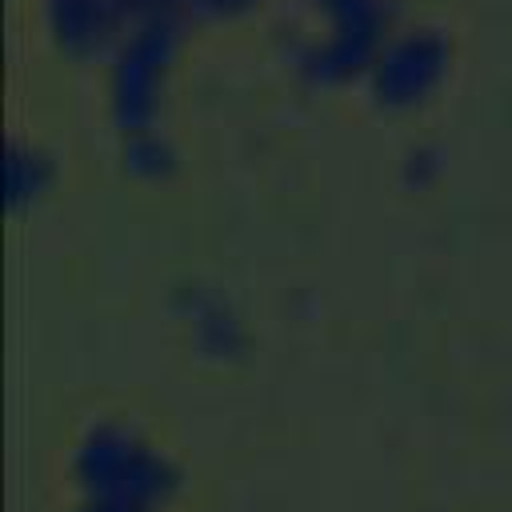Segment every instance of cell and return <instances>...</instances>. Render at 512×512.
Segmentation results:
<instances>
[{
	"label": "cell",
	"instance_id": "obj_5",
	"mask_svg": "<svg viewBox=\"0 0 512 512\" xmlns=\"http://www.w3.org/2000/svg\"><path fill=\"white\" fill-rule=\"evenodd\" d=\"M44 16L52 24V32L68 44V48H96L108 44L116 32H124L128 24V4L124 0H44Z\"/></svg>",
	"mask_w": 512,
	"mask_h": 512
},
{
	"label": "cell",
	"instance_id": "obj_3",
	"mask_svg": "<svg viewBox=\"0 0 512 512\" xmlns=\"http://www.w3.org/2000/svg\"><path fill=\"white\" fill-rule=\"evenodd\" d=\"M308 8L324 16V32L296 36L292 60L312 80H336L360 64L368 68L384 32H392L388 0H308Z\"/></svg>",
	"mask_w": 512,
	"mask_h": 512
},
{
	"label": "cell",
	"instance_id": "obj_8",
	"mask_svg": "<svg viewBox=\"0 0 512 512\" xmlns=\"http://www.w3.org/2000/svg\"><path fill=\"white\" fill-rule=\"evenodd\" d=\"M48 176H52V160L40 144H32V140L8 144V192H12V200L40 192L48 184Z\"/></svg>",
	"mask_w": 512,
	"mask_h": 512
},
{
	"label": "cell",
	"instance_id": "obj_7",
	"mask_svg": "<svg viewBox=\"0 0 512 512\" xmlns=\"http://www.w3.org/2000/svg\"><path fill=\"white\" fill-rule=\"evenodd\" d=\"M120 156L132 172L140 176H156L172 164V140L164 132H156L152 124H140V128H124V140H120Z\"/></svg>",
	"mask_w": 512,
	"mask_h": 512
},
{
	"label": "cell",
	"instance_id": "obj_1",
	"mask_svg": "<svg viewBox=\"0 0 512 512\" xmlns=\"http://www.w3.org/2000/svg\"><path fill=\"white\" fill-rule=\"evenodd\" d=\"M68 512H160L172 500V460L124 420H92L72 444Z\"/></svg>",
	"mask_w": 512,
	"mask_h": 512
},
{
	"label": "cell",
	"instance_id": "obj_2",
	"mask_svg": "<svg viewBox=\"0 0 512 512\" xmlns=\"http://www.w3.org/2000/svg\"><path fill=\"white\" fill-rule=\"evenodd\" d=\"M176 40H180V16L172 8L132 16V24L116 36V52L108 64V104L120 128H140L152 120L160 76Z\"/></svg>",
	"mask_w": 512,
	"mask_h": 512
},
{
	"label": "cell",
	"instance_id": "obj_9",
	"mask_svg": "<svg viewBox=\"0 0 512 512\" xmlns=\"http://www.w3.org/2000/svg\"><path fill=\"white\" fill-rule=\"evenodd\" d=\"M432 168H436V148L416 144V148H408V152H404V172H408V176L424 180V172H432Z\"/></svg>",
	"mask_w": 512,
	"mask_h": 512
},
{
	"label": "cell",
	"instance_id": "obj_10",
	"mask_svg": "<svg viewBox=\"0 0 512 512\" xmlns=\"http://www.w3.org/2000/svg\"><path fill=\"white\" fill-rule=\"evenodd\" d=\"M236 4H244V0H184V8H196V12H224Z\"/></svg>",
	"mask_w": 512,
	"mask_h": 512
},
{
	"label": "cell",
	"instance_id": "obj_6",
	"mask_svg": "<svg viewBox=\"0 0 512 512\" xmlns=\"http://www.w3.org/2000/svg\"><path fill=\"white\" fill-rule=\"evenodd\" d=\"M180 312H184L188 332H192V340H196L200 352L224 356V352H236L240 348V340H244L240 316H236V308L216 288H204V284L184 288L180 292Z\"/></svg>",
	"mask_w": 512,
	"mask_h": 512
},
{
	"label": "cell",
	"instance_id": "obj_4",
	"mask_svg": "<svg viewBox=\"0 0 512 512\" xmlns=\"http://www.w3.org/2000/svg\"><path fill=\"white\" fill-rule=\"evenodd\" d=\"M448 64V36L436 24L392 28L368 60V88L388 104H404L436 84Z\"/></svg>",
	"mask_w": 512,
	"mask_h": 512
}]
</instances>
